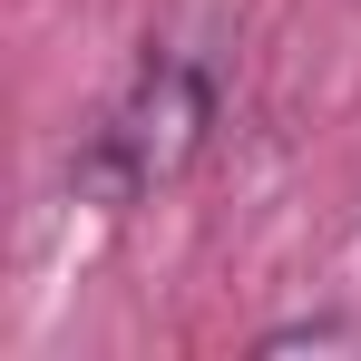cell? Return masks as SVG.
Returning a JSON list of instances; mask_svg holds the SVG:
<instances>
[{"instance_id": "obj_1", "label": "cell", "mask_w": 361, "mask_h": 361, "mask_svg": "<svg viewBox=\"0 0 361 361\" xmlns=\"http://www.w3.org/2000/svg\"><path fill=\"white\" fill-rule=\"evenodd\" d=\"M205 127H215V78L195 59H176V49H157V59H137L118 108L98 118L88 157H78V185L98 205H137L166 176H185V157L205 147Z\"/></svg>"}]
</instances>
